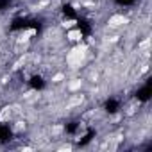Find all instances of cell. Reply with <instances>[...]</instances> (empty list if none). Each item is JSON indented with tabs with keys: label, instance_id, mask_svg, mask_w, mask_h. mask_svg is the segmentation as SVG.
<instances>
[{
	"label": "cell",
	"instance_id": "obj_1",
	"mask_svg": "<svg viewBox=\"0 0 152 152\" xmlns=\"http://www.w3.org/2000/svg\"><path fill=\"white\" fill-rule=\"evenodd\" d=\"M86 52H88V48L83 45H79V47H75L70 54H68V63L72 64V66H77V64H81V61L84 59V56H86Z\"/></svg>",
	"mask_w": 152,
	"mask_h": 152
},
{
	"label": "cell",
	"instance_id": "obj_2",
	"mask_svg": "<svg viewBox=\"0 0 152 152\" xmlns=\"http://www.w3.org/2000/svg\"><path fill=\"white\" fill-rule=\"evenodd\" d=\"M125 23H127V18H125L124 15H113V16H109V20H107V25L113 27V29H118V27H122V25H125Z\"/></svg>",
	"mask_w": 152,
	"mask_h": 152
},
{
	"label": "cell",
	"instance_id": "obj_3",
	"mask_svg": "<svg viewBox=\"0 0 152 152\" xmlns=\"http://www.w3.org/2000/svg\"><path fill=\"white\" fill-rule=\"evenodd\" d=\"M66 39H68V41H73V43H79V41L83 39V32H81L79 29H72V31L66 32Z\"/></svg>",
	"mask_w": 152,
	"mask_h": 152
},
{
	"label": "cell",
	"instance_id": "obj_4",
	"mask_svg": "<svg viewBox=\"0 0 152 152\" xmlns=\"http://www.w3.org/2000/svg\"><path fill=\"white\" fill-rule=\"evenodd\" d=\"M63 79H64V73H56L52 77V83H61Z\"/></svg>",
	"mask_w": 152,
	"mask_h": 152
},
{
	"label": "cell",
	"instance_id": "obj_5",
	"mask_svg": "<svg viewBox=\"0 0 152 152\" xmlns=\"http://www.w3.org/2000/svg\"><path fill=\"white\" fill-rule=\"evenodd\" d=\"M75 23H77L75 20H64V22H63V27H68V29H72Z\"/></svg>",
	"mask_w": 152,
	"mask_h": 152
}]
</instances>
